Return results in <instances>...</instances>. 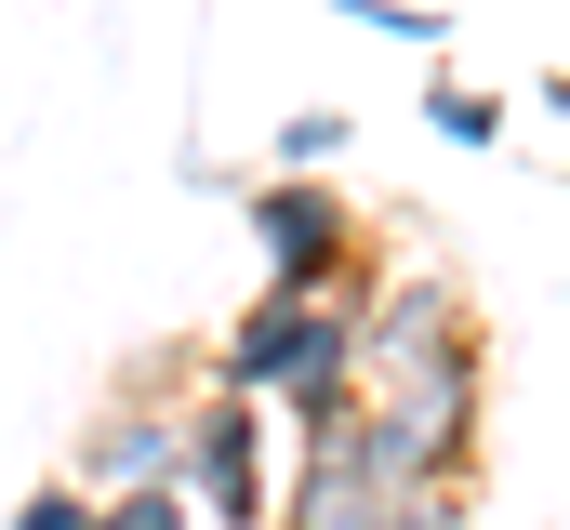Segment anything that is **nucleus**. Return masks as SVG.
I'll return each mask as SVG.
<instances>
[{"label": "nucleus", "instance_id": "obj_7", "mask_svg": "<svg viewBox=\"0 0 570 530\" xmlns=\"http://www.w3.org/2000/svg\"><path fill=\"white\" fill-rule=\"evenodd\" d=\"M425 132H438V146H504V107L464 94V80H425Z\"/></svg>", "mask_w": 570, "mask_h": 530}, {"label": "nucleus", "instance_id": "obj_1", "mask_svg": "<svg viewBox=\"0 0 570 530\" xmlns=\"http://www.w3.org/2000/svg\"><path fill=\"white\" fill-rule=\"evenodd\" d=\"M253 253H266V292H372V226H358V199L332 186V173H266L253 199Z\"/></svg>", "mask_w": 570, "mask_h": 530}, {"label": "nucleus", "instance_id": "obj_2", "mask_svg": "<svg viewBox=\"0 0 570 530\" xmlns=\"http://www.w3.org/2000/svg\"><path fill=\"white\" fill-rule=\"evenodd\" d=\"M305 372H358V305L345 292H253L213 332V385L226 398H292Z\"/></svg>", "mask_w": 570, "mask_h": 530}, {"label": "nucleus", "instance_id": "obj_11", "mask_svg": "<svg viewBox=\"0 0 570 530\" xmlns=\"http://www.w3.org/2000/svg\"><path fill=\"white\" fill-rule=\"evenodd\" d=\"M372 530H464V491H425V504H385Z\"/></svg>", "mask_w": 570, "mask_h": 530}, {"label": "nucleus", "instance_id": "obj_12", "mask_svg": "<svg viewBox=\"0 0 570 530\" xmlns=\"http://www.w3.org/2000/svg\"><path fill=\"white\" fill-rule=\"evenodd\" d=\"M558 173H570V159H558Z\"/></svg>", "mask_w": 570, "mask_h": 530}, {"label": "nucleus", "instance_id": "obj_3", "mask_svg": "<svg viewBox=\"0 0 570 530\" xmlns=\"http://www.w3.org/2000/svg\"><path fill=\"white\" fill-rule=\"evenodd\" d=\"M279 424H266V398H226V385H199L186 398V464H173V491H186V518H213V530H266L279 518Z\"/></svg>", "mask_w": 570, "mask_h": 530}, {"label": "nucleus", "instance_id": "obj_6", "mask_svg": "<svg viewBox=\"0 0 570 530\" xmlns=\"http://www.w3.org/2000/svg\"><path fill=\"white\" fill-rule=\"evenodd\" d=\"M332 159H358V120L345 107H292L279 120V173H332Z\"/></svg>", "mask_w": 570, "mask_h": 530}, {"label": "nucleus", "instance_id": "obj_8", "mask_svg": "<svg viewBox=\"0 0 570 530\" xmlns=\"http://www.w3.org/2000/svg\"><path fill=\"white\" fill-rule=\"evenodd\" d=\"M80 530H186V491H173V478H159V491H94Z\"/></svg>", "mask_w": 570, "mask_h": 530}, {"label": "nucleus", "instance_id": "obj_5", "mask_svg": "<svg viewBox=\"0 0 570 530\" xmlns=\"http://www.w3.org/2000/svg\"><path fill=\"white\" fill-rule=\"evenodd\" d=\"M186 464V398H146V385H107V411H94V438H80V491H159Z\"/></svg>", "mask_w": 570, "mask_h": 530}, {"label": "nucleus", "instance_id": "obj_4", "mask_svg": "<svg viewBox=\"0 0 570 530\" xmlns=\"http://www.w3.org/2000/svg\"><path fill=\"white\" fill-rule=\"evenodd\" d=\"M464 345H478V305H464L451 265H399V278L358 292V398L425 372V359H464Z\"/></svg>", "mask_w": 570, "mask_h": 530}, {"label": "nucleus", "instance_id": "obj_10", "mask_svg": "<svg viewBox=\"0 0 570 530\" xmlns=\"http://www.w3.org/2000/svg\"><path fill=\"white\" fill-rule=\"evenodd\" d=\"M332 13H358V27H385V40H438V0H332Z\"/></svg>", "mask_w": 570, "mask_h": 530}, {"label": "nucleus", "instance_id": "obj_9", "mask_svg": "<svg viewBox=\"0 0 570 530\" xmlns=\"http://www.w3.org/2000/svg\"><path fill=\"white\" fill-rule=\"evenodd\" d=\"M80 518H94V491H80V478H40V491L13 504V530H80Z\"/></svg>", "mask_w": 570, "mask_h": 530}]
</instances>
